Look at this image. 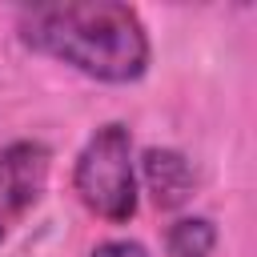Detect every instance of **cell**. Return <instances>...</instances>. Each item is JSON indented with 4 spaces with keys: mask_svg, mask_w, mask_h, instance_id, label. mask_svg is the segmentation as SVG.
<instances>
[{
    "mask_svg": "<svg viewBox=\"0 0 257 257\" xmlns=\"http://www.w3.org/2000/svg\"><path fill=\"white\" fill-rule=\"evenodd\" d=\"M16 40L28 52L52 56L100 84H133L149 72L153 60V44L141 12L112 0L20 8Z\"/></svg>",
    "mask_w": 257,
    "mask_h": 257,
    "instance_id": "cell-1",
    "label": "cell"
},
{
    "mask_svg": "<svg viewBox=\"0 0 257 257\" xmlns=\"http://www.w3.org/2000/svg\"><path fill=\"white\" fill-rule=\"evenodd\" d=\"M72 193L92 217L108 225H124L137 217L141 185H137V149L128 124L108 120L80 145L72 161Z\"/></svg>",
    "mask_w": 257,
    "mask_h": 257,
    "instance_id": "cell-2",
    "label": "cell"
},
{
    "mask_svg": "<svg viewBox=\"0 0 257 257\" xmlns=\"http://www.w3.org/2000/svg\"><path fill=\"white\" fill-rule=\"evenodd\" d=\"M52 173V153L40 141H8L0 145V245L8 233L40 205Z\"/></svg>",
    "mask_w": 257,
    "mask_h": 257,
    "instance_id": "cell-3",
    "label": "cell"
},
{
    "mask_svg": "<svg viewBox=\"0 0 257 257\" xmlns=\"http://www.w3.org/2000/svg\"><path fill=\"white\" fill-rule=\"evenodd\" d=\"M137 185H145V193L153 197L157 209H181L197 189V173L185 153L153 145L137 161Z\"/></svg>",
    "mask_w": 257,
    "mask_h": 257,
    "instance_id": "cell-4",
    "label": "cell"
},
{
    "mask_svg": "<svg viewBox=\"0 0 257 257\" xmlns=\"http://www.w3.org/2000/svg\"><path fill=\"white\" fill-rule=\"evenodd\" d=\"M217 249V229L209 217H177L165 233L169 257H209Z\"/></svg>",
    "mask_w": 257,
    "mask_h": 257,
    "instance_id": "cell-5",
    "label": "cell"
},
{
    "mask_svg": "<svg viewBox=\"0 0 257 257\" xmlns=\"http://www.w3.org/2000/svg\"><path fill=\"white\" fill-rule=\"evenodd\" d=\"M92 257H149V249L141 241H128V237H116V241H104L92 249Z\"/></svg>",
    "mask_w": 257,
    "mask_h": 257,
    "instance_id": "cell-6",
    "label": "cell"
}]
</instances>
